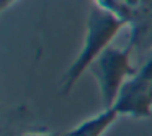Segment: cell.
Segmentation results:
<instances>
[{
	"label": "cell",
	"mask_w": 152,
	"mask_h": 136,
	"mask_svg": "<svg viewBox=\"0 0 152 136\" xmlns=\"http://www.w3.org/2000/svg\"><path fill=\"white\" fill-rule=\"evenodd\" d=\"M128 23L111 15L110 12L100 8L98 5H93L90 8L85 25L83 46L80 53L77 54V57L72 61V64L67 67L62 80H61V93L62 95H69L72 92L74 85L79 82V79L111 46L115 38L121 33V30Z\"/></svg>",
	"instance_id": "cell-1"
},
{
	"label": "cell",
	"mask_w": 152,
	"mask_h": 136,
	"mask_svg": "<svg viewBox=\"0 0 152 136\" xmlns=\"http://www.w3.org/2000/svg\"><path fill=\"white\" fill-rule=\"evenodd\" d=\"M119 113L116 108H103L100 113L80 121L74 128L64 133V136H105L106 131L118 121Z\"/></svg>",
	"instance_id": "cell-4"
},
{
	"label": "cell",
	"mask_w": 152,
	"mask_h": 136,
	"mask_svg": "<svg viewBox=\"0 0 152 136\" xmlns=\"http://www.w3.org/2000/svg\"><path fill=\"white\" fill-rule=\"evenodd\" d=\"M123 2H124V4L128 5L129 8H132V10L136 12V10L139 8V5H141V2H142V0H123Z\"/></svg>",
	"instance_id": "cell-7"
},
{
	"label": "cell",
	"mask_w": 152,
	"mask_h": 136,
	"mask_svg": "<svg viewBox=\"0 0 152 136\" xmlns=\"http://www.w3.org/2000/svg\"><path fill=\"white\" fill-rule=\"evenodd\" d=\"M98 84L103 108H113L124 84L136 76V69L131 61V46L116 48L110 46L90 67Z\"/></svg>",
	"instance_id": "cell-2"
},
{
	"label": "cell",
	"mask_w": 152,
	"mask_h": 136,
	"mask_svg": "<svg viewBox=\"0 0 152 136\" xmlns=\"http://www.w3.org/2000/svg\"><path fill=\"white\" fill-rule=\"evenodd\" d=\"M20 136H64V135H57V133H49V131H28L23 133Z\"/></svg>",
	"instance_id": "cell-5"
},
{
	"label": "cell",
	"mask_w": 152,
	"mask_h": 136,
	"mask_svg": "<svg viewBox=\"0 0 152 136\" xmlns=\"http://www.w3.org/2000/svg\"><path fill=\"white\" fill-rule=\"evenodd\" d=\"M116 112L121 116L145 120L152 116V77L141 69L124 84L116 100Z\"/></svg>",
	"instance_id": "cell-3"
},
{
	"label": "cell",
	"mask_w": 152,
	"mask_h": 136,
	"mask_svg": "<svg viewBox=\"0 0 152 136\" xmlns=\"http://www.w3.org/2000/svg\"><path fill=\"white\" fill-rule=\"evenodd\" d=\"M18 0H0V12L4 13V12H7L8 8L12 7V5H15Z\"/></svg>",
	"instance_id": "cell-6"
}]
</instances>
